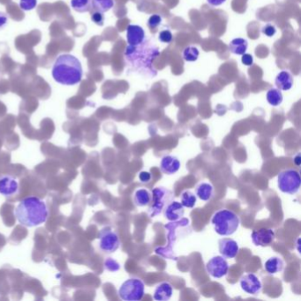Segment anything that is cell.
<instances>
[{"instance_id":"6da1fadb","label":"cell","mask_w":301,"mask_h":301,"mask_svg":"<svg viewBox=\"0 0 301 301\" xmlns=\"http://www.w3.org/2000/svg\"><path fill=\"white\" fill-rule=\"evenodd\" d=\"M159 55L158 47L145 40L138 45H128L125 52L126 63L129 71L147 78H154L157 75L153 62Z\"/></svg>"},{"instance_id":"7a4b0ae2","label":"cell","mask_w":301,"mask_h":301,"mask_svg":"<svg viewBox=\"0 0 301 301\" xmlns=\"http://www.w3.org/2000/svg\"><path fill=\"white\" fill-rule=\"evenodd\" d=\"M18 222L26 227H36L46 222L49 211L46 203L36 196L27 197L18 204L15 209Z\"/></svg>"},{"instance_id":"3957f363","label":"cell","mask_w":301,"mask_h":301,"mask_svg":"<svg viewBox=\"0 0 301 301\" xmlns=\"http://www.w3.org/2000/svg\"><path fill=\"white\" fill-rule=\"evenodd\" d=\"M83 70L79 59L71 54L59 56L52 67V77L58 83L74 86L82 79Z\"/></svg>"},{"instance_id":"277c9868","label":"cell","mask_w":301,"mask_h":301,"mask_svg":"<svg viewBox=\"0 0 301 301\" xmlns=\"http://www.w3.org/2000/svg\"><path fill=\"white\" fill-rule=\"evenodd\" d=\"M215 230L221 236H230L238 230L240 220L238 215L230 209H219L211 219Z\"/></svg>"},{"instance_id":"5b68a950","label":"cell","mask_w":301,"mask_h":301,"mask_svg":"<svg viewBox=\"0 0 301 301\" xmlns=\"http://www.w3.org/2000/svg\"><path fill=\"white\" fill-rule=\"evenodd\" d=\"M151 201L149 208V215L150 218H155L163 213L165 207L173 201V192L164 187H156L151 192Z\"/></svg>"},{"instance_id":"8992f818","label":"cell","mask_w":301,"mask_h":301,"mask_svg":"<svg viewBox=\"0 0 301 301\" xmlns=\"http://www.w3.org/2000/svg\"><path fill=\"white\" fill-rule=\"evenodd\" d=\"M145 293V285L137 277H132L125 281L118 289V296L126 301H141Z\"/></svg>"},{"instance_id":"52a82bcc","label":"cell","mask_w":301,"mask_h":301,"mask_svg":"<svg viewBox=\"0 0 301 301\" xmlns=\"http://www.w3.org/2000/svg\"><path fill=\"white\" fill-rule=\"evenodd\" d=\"M301 174L294 169H287L279 172L277 176V186L281 192L295 194L301 188Z\"/></svg>"},{"instance_id":"ba28073f","label":"cell","mask_w":301,"mask_h":301,"mask_svg":"<svg viewBox=\"0 0 301 301\" xmlns=\"http://www.w3.org/2000/svg\"><path fill=\"white\" fill-rule=\"evenodd\" d=\"M120 246V240L117 232L110 228L105 227L99 233V247L105 254H113L117 251Z\"/></svg>"},{"instance_id":"9c48e42d","label":"cell","mask_w":301,"mask_h":301,"mask_svg":"<svg viewBox=\"0 0 301 301\" xmlns=\"http://www.w3.org/2000/svg\"><path fill=\"white\" fill-rule=\"evenodd\" d=\"M206 269L209 276L213 278H221L226 276L229 270V264L226 258L221 256H214L206 264Z\"/></svg>"},{"instance_id":"30bf717a","label":"cell","mask_w":301,"mask_h":301,"mask_svg":"<svg viewBox=\"0 0 301 301\" xmlns=\"http://www.w3.org/2000/svg\"><path fill=\"white\" fill-rule=\"evenodd\" d=\"M239 284L245 293L251 295H258L263 289L262 282L258 278V276L252 273L243 275L239 281Z\"/></svg>"},{"instance_id":"8fae6325","label":"cell","mask_w":301,"mask_h":301,"mask_svg":"<svg viewBox=\"0 0 301 301\" xmlns=\"http://www.w3.org/2000/svg\"><path fill=\"white\" fill-rule=\"evenodd\" d=\"M276 234L272 229L261 228L252 232V241L256 247H268L275 239Z\"/></svg>"},{"instance_id":"7c38bea8","label":"cell","mask_w":301,"mask_h":301,"mask_svg":"<svg viewBox=\"0 0 301 301\" xmlns=\"http://www.w3.org/2000/svg\"><path fill=\"white\" fill-rule=\"evenodd\" d=\"M218 249L224 258L233 259L238 255L239 247L232 238H221L218 241Z\"/></svg>"},{"instance_id":"4fadbf2b","label":"cell","mask_w":301,"mask_h":301,"mask_svg":"<svg viewBox=\"0 0 301 301\" xmlns=\"http://www.w3.org/2000/svg\"><path fill=\"white\" fill-rule=\"evenodd\" d=\"M163 216L169 221H178L184 217V206L179 201H172L163 209Z\"/></svg>"},{"instance_id":"5bb4252c","label":"cell","mask_w":301,"mask_h":301,"mask_svg":"<svg viewBox=\"0 0 301 301\" xmlns=\"http://www.w3.org/2000/svg\"><path fill=\"white\" fill-rule=\"evenodd\" d=\"M180 162L179 158L174 155H168L163 156L160 163V170L165 175H173L179 172Z\"/></svg>"},{"instance_id":"9a60e30c","label":"cell","mask_w":301,"mask_h":301,"mask_svg":"<svg viewBox=\"0 0 301 301\" xmlns=\"http://www.w3.org/2000/svg\"><path fill=\"white\" fill-rule=\"evenodd\" d=\"M19 184L11 176H3L0 178V193L5 197L13 196L18 192Z\"/></svg>"},{"instance_id":"2e32d148","label":"cell","mask_w":301,"mask_h":301,"mask_svg":"<svg viewBox=\"0 0 301 301\" xmlns=\"http://www.w3.org/2000/svg\"><path fill=\"white\" fill-rule=\"evenodd\" d=\"M126 39L129 45H138L145 40V32L140 26L129 25L126 30Z\"/></svg>"},{"instance_id":"e0dca14e","label":"cell","mask_w":301,"mask_h":301,"mask_svg":"<svg viewBox=\"0 0 301 301\" xmlns=\"http://www.w3.org/2000/svg\"><path fill=\"white\" fill-rule=\"evenodd\" d=\"M173 288L168 282H163L155 286L154 291V300L158 301H167L172 298Z\"/></svg>"},{"instance_id":"ac0fdd59","label":"cell","mask_w":301,"mask_h":301,"mask_svg":"<svg viewBox=\"0 0 301 301\" xmlns=\"http://www.w3.org/2000/svg\"><path fill=\"white\" fill-rule=\"evenodd\" d=\"M195 194L201 201H209L215 195V188L210 183L201 182L195 187Z\"/></svg>"},{"instance_id":"d6986e66","label":"cell","mask_w":301,"mask_h":301,"mask_svg":"<svg viewBox=\"0 0 301 301\" xmlns=\"http://www.w3.org/2000/svg\"><path fill=\"white\" fill-rule=\"evenodd\" d=\"M285 268V263L280 257L273 256L267 260L264 263V268L269 275H274L281 272Z\"/></svg>"},{"instance_id":"ffe728a7","label":"cell","mask_w":301,"mask_h":301,"mask_svg":"<svg viewBox=\"0 0 301 301\" xmlns=\"http://www.w3.org/2000/svg\"><path fill=\"white\" fill-rule=\"evenodd\" d=\"M151 192L146 188H139L134 192L133 201L136 207H145L150 205L151 201Z\"/></svg>"},{"instance_id":"44dd1931","label":"cell","mask_w":301,"mask_h":301,"mask_svg":"<svg viewBox=\"0 0 301 301\" xmlns=\"http://www.w3.org/2000/svg\"><path fill=\"white\" fill-rule=\"evenodd\" d=\"M276 85L278 89L287 91L293 88V76L287 71H282L277 75L276 78Z\"/></svg>"},{"instance_id":"7402d4cb","label":"cell","mask_w":301,"mask_h":301,"mask_svg":"<svg viewBox=\"0 0 301 301\" xmlns=\"http://www.w3.org/2000/svg\"><path fill=\"white\" fill-rule=\"evenodd\" d=\"M247 47H248V42L247 40L243 38L233 39L229 44L230 51L236 55H243L246 53Z\"/></svg>"},{"instance_id":"603a6c76","label":"cell","mask_w":301,"mask_h":301,"mask_svg":"<svg viewBox=\"0 0 301 301\" xmlns=\"http://www.w3.org/2000/svg\"><path fill=\"white\" fill-rule=\"evenodd\" d=\"M72 8L78 13L89 12L92 6L91 0H71Z\"/></svg>"},{"instance_id":"cb8c5ba5","label":"cell","mask_w":301,"mask_h":301,"mask_svg":"<svg viewBox=\"0 0 301 301\" xmlns=\"http://www.w3.org/2000/svg\"><path fill=\"white\" fill-rule=\"evenodd\" d=\"M180 201V203L184 206V208L192 209L196 204V195L191 191H184L181 193Z\"/></svg>"},{"instance_id":"d4e9b609","label":"cell","mask_w":301,"mask_h":301,"mask_svg":"<svg viewBox=\"0 0 301 301\" xmlns=\"http://www.w3.org/2000/svg\"><path fill=\"white\" fill-rule=\"evenodd\" d=\"M267 100L268 104L272 106H278L283 102V95L280 89L278 88H271L267 92Z\"/></svg>"},{"instance_id":"484cf974","label":"cell","mask_w":301,"mask_h":301,"mask_svg":"<svg viewBox=\"0 0 301 301\" xmlns=\"http://www.w3.org/2000/svg\"><path fill=\"white\" fill-rule=\"evenodd\" d=\"M92 5L96 11L100 13H106L113 8L114 5L113 0H92Z\"/></svg>"},{"instance_id":"4316f807","label":"cell","mask_w":301,"mask_h":301,"mask_svg":"<svg viewBox=\"0 0 301 301\" xmlns=\"http://www.w3.org/2000/svg\"><path fill=\"white\" fill-rule=\"evenodd\" d=\"M199 54V50L195 47H187L183 51V58L188 62H193L198 59Z\"/></svg>"},{"instance_id":"83f0119b","label":"cell","mask_w":301,"mask_h":301,"mask_svg":"<svg viewBox=\"0 0 301 301\" xmlns=\"http://www.w3.org/2000/svg\"><path fill=\"white\" fill-rule=\"evenodd\" d=\"M38 0H20V6L24 11H31L36 8Z\"/></svg>"},{"instance_id":"f1b7e54d","label":"cell","mask_w":301,"mask_h":301,"mask_svg":"<svg viewBox=\"0 0 301 301\" xmlns=\"http://www.w3.org/2000/svg\"><path fill=\"white\" fill-rule=\"evenodd\" d=\"M172 34L170 30H163L159 33V40L160 42L164 43H170L172 41Z\"/></svg>"},{"instance_id":"f546056e","label":"cell","mask_w":301,"mask_h":301,"mask_svg":"<svg viewBox=\"0 0 301 301\" xmlns=\"http://www.w3.org/2000/svg\"><path fill=\"white\" fill-rule=\"evenodd\" d=\"M162 22V17L158 15V14H154L150 16V18L149 19L148 21V25L150 28V29H155L157 28Z\"/></svg>"},{"instance_id":"4dcf8cb0","label":"cell","mask_w":301,"mask_h":301,"mask_svg":"<svg viewBox=\"0 0 301 301\" xmlns=\"http://www.w3.org/2000/svg\"><path fill=\"white\" fill-rule=\"evenodd\" d=\"M91 20H92L93 22L96 23V25L103 26L105 24V16H104L103 13H100L98 11L92 13Z\"/></svg>"},{"instance_id":"1f68e13d","label":"cell","mask_w":301,"mask_h":301,"mask_svg":"<svg viewBox=\"0 0 301 301\" xmlns=\"http://www.w3.org/2000/svg\"><path fill=\"white\" fill-rule=\"evenodd\" d=\"M105 268H107L109 271L115 272L117 271L119 269V264L117 263L116 261L109 258L108 260H106L105 262Z\"/></svg>"},{"instance_id":"d6a6232c","label":"cell","mask_w":301,"mask_h":301,"mask_svg":"<svg viewBox=\"0 0 301 301\" xmlns=\"http://www.w3.org/2000/svg\"><path fill=\"white\" fill-rule=\"evenodd\" d=\"M276 32V28H275L274 26L270 25V24L264 26L263 28V33L265 36L268 37V38H272L273 36H275Z\"/></svg>"},{"instance_id":"836d02e7","label":"cell","mask_w":301,"mask_h":301,"mask_svg":"<svg viewBox=\"0 0 301 301\" xmlns=\"http://www.w3.org/2000/svg\"><path fill=\"white\" fill-rule=\"evenodd\" d=\"M241 62H242L243 65L250 67L254 63V57L252 55L244 53L242 55V58H241Z\"/></svg>"},{"instance_id":"e575fe53","label":"cell","mask_w":301,"mask_h":301,"mask_svg":"<svg viewBox=\"0 0 301 301\" xmlns=\"http://www.w3.org/2000/svg\"><path fill=\"white\" fill-rule=\"evenodd\" d=\"M150 172H141L139 173V180H141V182L143 183H149L151 180Z\"/></svg>"},{"instance_id":"d590c367","label":"cell","mask_w":301,"mask_h":301,"mask_svg":"<svg viewBox=\"0 0 301 301\" xmlns=\"http://www.w3.org/2000/svg\"><path fill=\"white\" fill-rule=\"evenodd\" d=\"M7 21H8V18L6 16V14L0 12V29H3L4 26L7 24Z\"/></svg>"},{"instance_id":"8d00e7d4","label":"cell","mask_w":301,"mask_h":301,"mask_svg":"<svg viewBox=\"0 0 301 301\" xmlns=\"http://www.w3.org/2000/svg\"><path fill=\"white\" fill-rule=\"evenodd\" d=\"M208 3L213 6H218V5H221L226 2V0H207Z\"/></svg>"},{"instance_id":"74e56055","label":"cell","mask_w":301,"mask_h":301,"mask_svg":"<svg viewBox=\"0 0 301 301\" xmlns=\"http://www.w3.org/2000/svg\"><path fill=\"white\" fill-rule=\"evenodd\" d=\"M295 161H296V163H297V165H300L301 164V155L300 154L297 155V157L295 158Z\"/></svg>"}]
</instances>
